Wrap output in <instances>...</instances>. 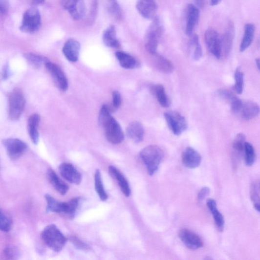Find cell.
Returning a JSON list of instances; mask_svg holds the SVG:
<instances>
[{
  "label": "cell",
  "mask_w": 260,
  "mask_h": 260,
  "mask_svg": "<svg viewBox=\"0 0 260 260\" xmlns=\"http://www.w3.org/2000/svg\"><path fill=\"white\" fill-rule=\"evenodd\" d=\"M99 123L105 129L107 140L113 145H118L124 140L123 130L116 120L113 118L109 108L103 105L99 115Z\"/></svg>",
  "instance_id": "1"
},
{
  "label": "cell",
  "mask_w": 260,
  "mask_h": 260,
  "mask_svg": "<svg viewBox=\"0 0 260 260\" xmlns=\"http://www.w3.org/2000/svg\"><path fill=\"white\" fill-rule=\"evenodd\" d=\"M41 237L45 244L55 252L61 251L67 241L59 228L53 224L48 225L43 229Z\"/></svg>",
  "instance_id": "2"
},
{
  "label": "cell",
  "mask_w": 260,
  "mask_h": 260,
  "mask_svg": "<svg viewBox=\"0 0 260 260\" xmlns=\"http://www.w3.org/2000/svg\"><path fill=\"white\" fill-rule=\"evenodd\" d=\"M140 156L147 167L148 173L153 175L158 170L164 158V152L159 146L150 145L141 151Z\"/></svg>",
  "instance_id": "3"
},
{
  "label": "cell",
  "mask_w": 260,
  "mask_h": 260,
  "mask_svg": "<svg viewBox=\"0 0 260 260\" xmlns=\"http://www.w3.org/2000/svg\"><path fill=\"white\" fill-rule=\"evenodd\" d=\"M163 25L160 19L155 17L149 26L146 38V48L149 53L155 55L163 33Z\"/></svg>",
  "instance_id": "4"
},
{
  "label": "cell",
  "mask_w": 260,
  "mask_h": 260,
  "mask_svg": "<svg viewBox=\"0 0 260 260\" xmlns=\"http://www.w3.org/2000/svg\"><path fill=\"white\" fill-rule=\"evenodd\" d=\"M9 117L12 121L19 120L25 107V99L22 91L15 88L10 93L8 98Z\"/></svg>",
  "instance_id": "5"
},
{
  "label": "cell",
  "mask_w": 260,
  "mask_h": 260,
  "mask_svg": "<svg viewBox=\"0 0 260 260\" xmlns=\"http://www.w3.org/2000/svg\"><path fill=\"white\" fill-rule=\"evenodd\" d=\"M42 26V17L40 11L31 8L23 14L20 30L25 33H33L40 29Z\"/></svg>",
  "instance_id": "6"
},
{
  "label": "cell",
  "mask_w": 260,
  "mask_h": 260,
  "mask_svg": "<svg viewBox=\"0 0 260 260\" xmlns=\"http://www.w3.org/2000/svg\"><path fill=\"white\" fill-rule=\"evenodd\" d=\"M169 128L173 133L179 136L184 133L188 128V123L183 116L176 111H170L164 114Z\"/></svg>",
  "instance_id": "7"
},
{
  "label": "cell",
  "mask_w": 260,
  "mask_h": 260,
  "mask_svg": "<svg viewBox=\"0 0 260 260\" xmlns=\"http://www.w3.org/2000/svg\"><path fill=\"white\" fill-rule=\"evenodd\" d=\"M3 143L8 157L12 160H18L27 150V145L19 139L8 138L4 140Z\"/></svg>",
  "instance_id": "8"
},
{
  "label": "cell",
  "mask_w": 260,
  "mask_h": 260,
  "mask_svg": "<svg viewBox=\"0 0 260 260\" xmlns=\"http://www.w3.org/2000/svg\"><path fill=\"white\" fill-rule=\"evenodd\" d=\"M61 5L75 21L80 20L85 16L86 7L85 0H61Z\"/></svg>",
  "instance_id": "9"
},
{
  "label": "cell",
  "mask_w": 260,
  "mask_h": 260,
  "mask_svg": "<svg viewBox=\"0 0 260 260\" xmlns=\"http://www.w3.org/2000/svg\"><path fill=\"white\" fill-rule=\"evenodd\" d=\"M205 42L211 53L217 59L222 57L221 37L214 29L206 30L204 35Z\"/></svg>",
  "instance_id": "10"
},
{
  "label": "cell",
  "mask_w": 260,
  "mask_h": 260,
  "mask_svg": "<svg viewBox=\"0 0 260 260\" xmlns=\"http://www.w3.org/2000/svg\"><path fill=\"white\" fill-rule=\"evenodd\" d=\"M45 68L62 90L66 91L68 88V82L62 69L57 64L48 61L45 64Z\"/></svg>",
  "instance_id": "11"
},
{
  "label": "cell",
  "mask_w": 260,
  "mask_h": 260,
  "mask_svg": "<svg viewBox=\"0 0 260 260\" xmlns=\"http://www.w3.org/2000/svg\"><path fill=\"white\" fill-rule=\"evenodd\" d=\"M60 174L69 183L79 185L81 183L82 175L70 163H63L59 167Z\"/></svg>",
  "instance_id": "12"
},
{
  "label": "cell",
  "mask_w": 260,
  "mask_h": 260,
  "mask_svg": "<svg viewBox=\"0 0 260 260\" xmlns=\"http://www.w3.org/2000/svg\"><path fill=\"white\" fill-rule=\"evenodd\" d=\"M136 8L143 17L148 20L153 19L158 10L155 0H138Z\"/></svg>",
  "instance_id": "13"
},
{
  "label": "cell",
  "mask_w": 260,
  "mask_h": 260,
  "mask_svg": "<svg viewBox=\"0 0 260 260\" xmlns=\"http://www.w3.org/2000/svg\"><path fill=\"white\" fill-rule=\"evenodd\" d=\"M179 237L180 240L190 249L197 250L203 246L201 239L196 234L188 229L181 230L179 233Z\"/></svg>",
  "instance_id": "14"
},
{
  "label": "cell",
  "mask_w": 260,
  "mask_h": 260,
  "mask_svg": "<svg viewBox=\"0 0 260 260\" xmlns=\"http://www.w3.org/2000/svg\"><path fill=\"white\" fill-rule=\"evenodd\" d=\"M200 12L199 9L192 4H189L186 10L187 23L186 34L187 36L192 35L193 32L198 22Z\"/></svg>",
  "instance_id": "15"
},
{
  "label": "cell",
  "mask_w": 260,
  "mask_h": 260,
  "mask_svg": "<svg viewBox=\"0 0 260 260\" xmlns=\"http://www.w3.org/2000/svg\"><path fill=\"white\" fill-rule=\"evenodd\" d=\"M80 50L81 45L79 42L71 39L65 43L63 53L69 61L74 63L79 60Z\"/></svg>",
  "instance_id": "16"
},
{
  "label": "cell",
  "mask_w": 260,
  "mask_h": 260,
  "mask_svg": "<svg viewBox=\"0 0 260 260\" xmlns=\"http://www.w3.org/2000/svg\"><path fill=\"white\" fill-rule=\"evenodd\" d=\"M184 165L190 169L198 167L201 164V156L198 152L191 147H188L182 155Z\"/></svg>",
  "instance_id": "17"
},
{
  "label": "cell",
  "mask_w": 260,
  "mask_h": 260,
  "mask_svg": "<svg viewBox=\"0 0 260 260\" xmlns=\"http://www.w3.org/2000/svg\"><path fill=\"white\" fill-rule=\"evenodd\" d=\"M217 94L220 97L230 103L231 110L233 112L238 113L243 103L235 93L229 89L222 88L217 91Z\"/></svg>",
  "instance_id": "18"
},
{
  "label": "cell",
  "mask_w": 260,
  "mask_h": 260,
  "mask_svg": "<svg viewBox=\"0 0 260 260\" xmlns=\"http://www.w3.org/2000/svg\"><path fill=\"white\" fill-rule=\"evenodd\" d=\"M234 36H235V28L233 24L230 22L228 25L225 32L221 37V45H222V54L227 56L230 53Z\"/></svg>",
  "instance_id": "19"
},
{
  "label": "cell",
  "mask_w": 260,
  "mask_h": 260,
  "mask_svg": "<svg viewBox=\"0 0 260 260\" xmlns=\"http://www.w3.org/2000/svg\"><path fill=\"white\" fill-rule=\"evenodd\" d=\"M260 113V107L258 104L252 101L243 103L242 106L238 112L242 119L247 121L255 119Z\"/></svg>",
  "instance_id": "20"
},
{
  "label": "cell",
  "mask_w": 260,
  "mask_h": 260,
  "mask_svg": "<svg viewBox=\"0 0 260 260\" xmlns=\"http://www.w3.org/2000/svg\"><path fill=\"white\" fill-rule=\"evenodd\" d=\"M128 137L136 143H139L144 139L145 130L141 123L135 121L130 123L126 129Z\"/></svg>",
  "instance_id": "21"
},
{
  "label": "cell",
  "mask_w": 260,
  "mask_h": 260,
  "mask_svg": "<svg viewBox=\"0 0 260 260\" xmlns=\"http://www.w3.org/2000/svg\"><path fill=\"white\" fill-rule=\"evenodd\" d=\"M110 175L118 182V184L121 189L122 191L126 197H129L131 194V189H130L128 181L122 173L113 166H110L108 168Z\"/></svg>",
  "instance_id": "22"
},
{
  "label": "cell",
  "mask_w": 260,
  "mask_h": 260,
  "mask_svg": "<svg viewBox=\"0 0 260 260\" xmlns=\"http://www.w3.org/2000/svg\"><path fill=\"white\" fill-rule=\"evenodd\" d=\"M47 176L50 183L58 193L62 195L66 194L69 190V187L51 168L48 169Z\"/></svg>",
  "instance_id": "23"
},
{
  "label": "cell",
  "mask_w": 260,
  "mask_h": 260,
  "mask_svg": "<svg viewBox=\"0 0 260 260\" xmlns=\"http://www.w3.org/2000/svg\"><path fill=\"white\" fill-rule=\"evenodd\" d=\"M102 40L106 46L111 48H118L121 46V43L117 38L115 28L111 25L104 32Z\"/></svg>",
  "instance_id": "24"
},
{
  "label": "cell",
  "mask_w": 260,
  "mask_h": 260,
  "mask_svg": "<svg viewBox=\"0 0 260 260\" xmlns=\"http://www.w3.org/2000/svg\"><path fill=\"white\" fill-rule=\"evenodd\" d=\"M207 205L213 215L217 229L220 232H223L225 220L222 214L217 209L216 201L213 199H209L207 200Z\"/></svg>",
  "instance_id": "25"
},
{
  "label": "cell",
  "mask_w": 260,
  "mask_h": 260,
  "mask_svg": "<svg viewBox=\"0 0 260 260\" xmlns=\"http://www.w3.org/2000/svg\"><path fill=\"white\" fill-rule=\"evenodd\" d=\"M255 30V26L253 23H248L245 25L244 34L239 47L241 52L244 51L251 46L254 40Z\"/></svg>",
  "instance_id": "26"
},
{
  "label": "cell",
  "mask_w": 260,
  "mask_h": 260,
  "mask_svg": "<svg viewBox=\"0 0 260 260\" xmlns=\"http://www.w3.org/2000/svg\"><path fill=\"white\" fill-rule=\"evenodd\" d=\"M115 57L121 66L125 69H133L138 67L139 64L135 58L125 52H116Z\"/></svg>",
  "instance_id": "27"
},
{
  "label": "cell",
  "mask_w": 260,
  "mask_h": 260,
  "mask_svg": "<svg viewBox=\"0 0 260 260\" xmlns=\"http://www.w3.org/2000/svg\"><path fill=\"white\" fill-rule=\"evenodd\" d=\"M40 120V116L37 114L32 115L28 120V132L31 140L35 145L38 144L40 140V134L38 129Z\"/></svg>",
  "instance_id": "28"
},
{
  "label": "cell",
  "mask_w": 260,
  "mask_h": 260,
  "mask_svg": "<svg viewBox=\"0 0 260 260\" xmlns=\"http://www.w3.org/2000/svg\"><path fill=\"white\" fill-rule=\"evenodd\" d=\"M152 92L157 99L160 105L164 108L170 106L171 102L168 98L164 87L161 85H157L152 87Z\"/></svg>",
  "instance_id": "29"
},
{
  "label": "cell",
  "mask_w": 260,
  "mask_h": 260,
  "mask_svg": "<svg viewBox=\"0 0 260 260\" xmlns=\"http://www.w3.org/2000/svg\"><path fill=\"white\" fill-rule=\"evenodd\" d=\"M155 66L158 70L165 74H171L173 71L172 62L162 56H158L155 59Z\"/></svg>",
  "instance_id": "30"
},
{
  "label": "cell",
  "mask_w": 260,
  "mask_h": 260,
  "mask_svg": "<svg viewBox=\"0 0 260 260\" xmlns=\"http://www.w3.org/2000/svg\"><path fill=\"white\" fill-rule=\"evenodd\" d=\"M80 200V198L76 197L65 202V209L62 215L69 219L74 218L79 206Z\"/></svg>",
  "instance_id": "31"
},
{
  "label": "cell",
  "mask_w": 260,
  "mask_h": 260,
  "mask_svg": "<svg viewBox=\"0 0 260 260\" xmlns=\"http://www.w3.org/2000/svg\"><path fill=\"white\" fill-rule=\"evenodd\" d=\"M24 57L36 69H40L43 65L48 61L46 58L34 53H28L24 54Z\"/></svg>",
  "instance_id": "32"
},
{
  "label": "cell",
  "mask_w": 260,
  "mask_h": 260,
  "mask_svg": "<svg viewBox=\"0 0 260 260\" xmlns=\"http://www.w3.org/2000/svg\"><path fill=\"white\" fill-rule=\"evenodd\" d=\"M107 6L109 14L113 19L118 21L121 20L123 13L118 0H107Z\"/></svg>",
  "instance_id": "33"
},
{
  "label": "cell",
  "mask_w": 260,
  "mask_h": 260,
  "mask_svg": "<svg viewBox=\"0 0 260 260\" xmlns=\"http://www.w3.org/2000/svg\"><path fill=\"white\" fill-rule=\"evenodd\" d=\"M95 187L100 199L103 201H106L108 198V195L104 187L101 173L99 170H97L95 173Z\"/></svg>",
  "instance_id": "34"
},
{
  "label": "cell",
  "mask_w": 260,
  "mask_h": 260,
  "mask_svg": "<svg viewBox=\"0 0 260 260\" xmlns=\"http://www.w3.org/2000/svg\"><path fill=\"white\" fill-rule=\"evenodd\" d=\"M246 137L244 134H238L233 144V150L236 157L239 158L244 153Z\"/></svg>",
  "instance_id": "35"
},
{
  "label": "cell",
  "mask_w": 260,
  "mask_h": 260,
  "mask_svg": "<svg viewBox=\"0 0 260 260\" xmlns=\"http://www.w3.org/2000/svg\"><path fill=\"white\" fill-rule=\"evenodd\" d=\"M244 161L248 166H252L255 163L256 154L253 146L250 142H246L244 151Z\"/></svg>",
  "instance_id": "36"
},
{
  "label": "cell",
  "mask_w": 260,
  "mask_h": 260,
  "mask_svg": "<svg viewBox=\"0 0 260 260\" xmlns=\"http://www.w3.org/2000/svg\"><path fill=\"white\" fill-rule=\"evenodd\" d=\"M45 198L47 205L46 211L47 213H54L60 214L61 212L62 202L57 200L50 195L46 194Z\"/></svg>",
  "instance_id": "37"
},
{
  "label": "cell",
  "mask_w": 260,
  "mask_h": 260,
  "mask_svg": "<svg viewBox=\"0 0 260 260\" xmlns=\"http://www.w3.org/2000/svg\"><path fill=\"white\" fill-rule=\"evenodd\" d=\"M191 44L194 48L193 53L194 60L196 61L200 60L202 57L203 52L197 35L195 34L193 36L191 40Z\"/></svg>",
  "instance_id": "38"
},
{
  "label": "cell",
  "mask_w": 260,
  "mask_h": 260,
  "mask_svg": "<svg viewBox=\"0 0 260 260\" xmlns=\"http://www.w3.org/2000/svg\"><path fill=\"white\" fill-rule=\"evenodd\" d=\"M235 78V89L238 94H241L243 89L244 74L240 67H238L237 69Z\"/></svg>",
  "instance_id": "39"
},
{
  "label": "cell",
  "mask_w": 260,
  "mask_h": 260,
  "mask_svg": "<svg viewBox=\"0 0 260 260\" xmlns=\"http://www.w3.org/2000/svg\"><path fill=\"white\" fill-rule=\"evenodd\" d=\"M0 228L1 230L4 232H8L10 231L12 227V220L5 213L1 210L0 214Z\"/></svg>",
  "instance_id": "40"
},
{
  "label": "cell",
  "mask_w": 260,
  "mask_h": 260,
  "mask_svg": "<svg viewBox=\"0 0 260 260\" xmlns=\"http://www.w3.org/2000/svg\"><path fill=\"white\" fill-rule=\"evenodd\" d=\"M4 255L9 259H17L20 257V250L15 246H9L4 251Z\"/></svg>",
  "instance_id": "41"
},
{
  "label": "cell",
  "mask_w": 260,
  "mask_h": 260,
  "mask_svg": "<svg viewBox=\"0 0 260 260\" xmlns=\"http://www.w3.org/2000/svg\"><path fill=\"white\" fill-rule=\"evenodd\" d=\"M70 239L72 243L75 245L76 248L78 249L81 250H87L89 248V246L87 244L84 242L79 238L75 236H71L70 238Z\"/></svg>",
  "instance_id": "42"
},
{
  "label": "cell",
  "mask_w": 260,
  "mask_h": 260,
  "mask_svg": "<svg viewBox=\"0 0 260 260\" xmlns=\"http://www.w3.org/2000/svg\"><path fill=\"white\" fill-rule=\"evenodd\" d=\"M122 99L119 91L115 90L112 92V105L115 109L119 108L122 105Z\"/></svg>",
  "instance_id": "43"
},
{
  "label": "cell",
  "mask_w": 260,
  "mask_h": 260,
  "mask_svg": "<svg viewBox=\"0 0 260 260\" xmlns=\"http://www.w3.org/2000/svg\"><path fill=\"white\" fill-rule=\"evenodd\" d=\"M252 191L251 199L253 202L254 208L256 211L260 213V198L257 192H256L255 189H253Z\"/></svg>",
  "instance_id": "44"
},
{
  "label": "cell",
  "mask_w": 260,
  "mask_h": 260,
  "mask_svg": "<svg viewBox=\"0 0 260 260\" xmlns=\"http://www.w3.org/2000/svg\"><path fill=\"white\" fill-rule=\"evenodd\" d=\"M8 0H0V11L2 16H6L9 10Z\"/></svg>",
  "instance_id": "45"
},
{
  "label": "cell",
  "mask_w": 260,
  "mask_h": 260,
  "mask_svg": "<svg viewBox=\"0 0 260 260\" xmlns=\"http://www.w3.org/2000/svg\"><path fill=\"white\" fill-rule=\"evenodd\" d=\"M210 193V189L208 187L203 188L198 194V199L202 201Z\"/></svg>",
  "instance_id": "46"
},
{
  "label": "cell",
  "mask_w": 260,
  "mask_h": 260,
  "mask_svg": "<svg viewBox=\"0 0 260 260\" xmlns=\"http://www.w3.org/2000/svg\"><path fill=\"white\" fill-rule=\"evenodd\" d=\"M10 76V71L7 65L5 66L2 72V78L3 80H7L9 79Z\"/></svg>",
  "instance_id": "47"
},
{
  "label": "cell",
  "mask_w": 260,
  "mask_h": 260,
  "mask_svg": "<svg viewBox=\"0 0 260 260\" xmlns=\"http://www.w3.org/2000/svg\"><path fill=\"white\" fill-rule=\"evenodd\" d=\"M194 1L198 8H203L204 7L205 4L204 0H194Z\"/></svg>",
  "instance_id": "48"
},
{
  "label": "cell",
  "mask_w": 260,
  "mask_h": 260,
  "mask_svg": "<svg viewBox=\"0 0 260 260\" xmlns=\"http://www.w3.org/2000/svg\"><path fill=\"white\" fill-rule=\"evenodd\" d=\"M45 0H31V3L34 5H39L43 4Z\"/></svg>",
  "instance_id": "49"
},
{
  "label": "cell",
  "mask_w": 260,
  "mask_h": 260,
  "mask_svg": "<svg viewBox=\"0 0 260 260\" xmlns=\"http://www.w3.org/2000/svg\"><path fill=\"white\" fill-rule=\"evenodd\" d=\"M221 1V0H211V4L212 6L217 5Z\"/></svg>",
  "instance_id": "50"
},
{
  "label": "cell",
  "mask_w": 260,
  "mask_h": 260,
  "mask_svg": "<svg viewBox=\"0 0 260 260\" xmlns=\"http://www.w3.org/2000/svg\"><path fill=\"white\" fill-rule=\"evenodd\" d=\"M256 64L258 67V68L260 71V58L257 59L256 60Z\"/></svg>",
  "instance_id": "51"
}]
</instances>
